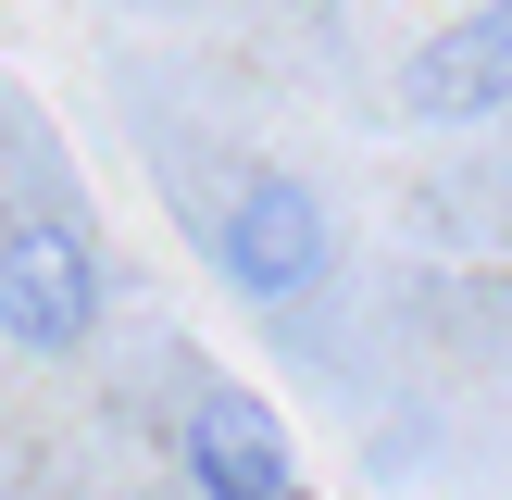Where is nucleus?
I'll return each mask as SVG.
<instances>
[{"instance_id":"nucleus-4","label":"nucleus","mask_w":512,"mask_h":500,"mask_svg":"<svg viewBox=\"0 0 512 500\" xmlns=\"http://www.w3.org/2000/svg\"><path fill=\"white\" fill-rule=\"evenodd\" d=\"M400 100H413L425 125H488L500 100H512V13L438 25V38L413 50V75H400Z\"/></svg>"},{"instance_id":"nucleus-1","label":"nucleus","mask_w":512,"mask_h":500,"mask_svg":"<svg viewBox=\"0 0 512 500\" xmlns=\"http://www.w3.org/2000/svg\"><path fill=\"white\" fill-rule=\"evenodd\" d=\"M213 263H225V288H250V300H313L325 263H338V225H325V200L300 188L288 163H263V175H238V188H225Z\"/></svg>"},{"instance_id":"nucleus-2","label":"nucleus","mask_w":512,"mask_h":500,"mask_svg":"<svg viewBox=\"0 0 512 500\" xmlns=\"http://www.w3.org/2000/svg\"><path fill=\"white\" fill-rule=\"evenodd\" d=\"M0 338L38 350V363H75L100 338V250L63 213H13L0 225Z\"/></svg>"},{"instance_id":"nucleus-3","label":"nucleus","mask_w":512,"mask_h":500,"mask_svg":"<svg viewBox=\"0 0 512 500\" xmlns=\"http://www.w3.org/2000/svg\"><path fill=\"white\" fill-rule=\"evenodd\" d=\"M188 475H200V500H300L288 425L225 375H200V400H188Z\"/></svg>"}]
</instances>
